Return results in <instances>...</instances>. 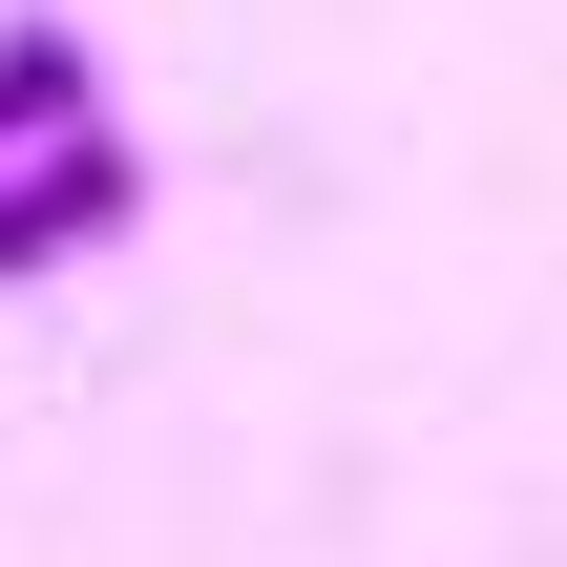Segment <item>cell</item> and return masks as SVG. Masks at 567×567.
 I'll list each match as a JSON object with an SVG mask.
<instances>
[{
	"mask_svg": "<svg viewBox=\"0 0 567 567\" xmlns=\"http://www.w3.org/2000/svg\"><path fill=\"white\" fill-rule=\"evenodd\" d=\"M126 210H147V147H126V126L84 105V126H42V147L0 168V274H84V252H105Z\"/></svg>",
	"mask_w": 567,
	"mask_h": 567,
	"instance_id": "1",
	"label": "cell"
},
{
	"mask_svg": "<svg viewBox=\"0 0 567 567\" xmlns=\"http://www.w3.org/2000/svg\"><path fill=\"white\" fill-rule=\"evenodd\" d=\"M84 105H105V42H84V21H0V168H21L42 126H84Z\"/></svg>",
	"mask_w": 567,
	"mask_h": 567,
	"instance_id": "2",
	"label": "cell"
}]
</instances>
